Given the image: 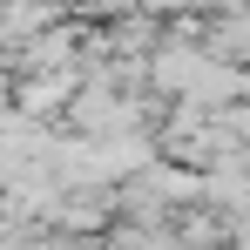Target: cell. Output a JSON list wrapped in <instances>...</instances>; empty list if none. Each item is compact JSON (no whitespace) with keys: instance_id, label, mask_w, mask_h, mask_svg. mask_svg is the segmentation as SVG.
Here are the masks:
<instances>
[{"instance_id":"cell-1","label":"cell","mask_w":250,"mask_h":250,"mask_svg":"<svg viewBox=\"0 0 250 250\" xmlns=\"http://www.w3.org/2000/svg\"><path fill=\"white\" fill-rule=\"evenodd\" d=\"M88 82L82 61H68V68H47V75H14V108L27 115V122H54V115H68V102H75V88Z\"/></svg>"}]
</instances>
